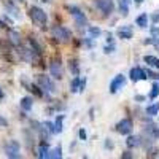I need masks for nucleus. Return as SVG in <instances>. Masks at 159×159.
Instances as JSON below:
<instances>
[{
	"label": "nucleus",
	"instance_id": "nucleus-1",
	"mask_svg": "<svg viewBox=\"0 0 159 159\" xmlns=\"http://www.w3.org/2000/svg\"><path fill=\"white\" fill-rule=\"evenodd\" d=\"M29 16H30L32 22L35 25H38V27H45V25L48 24V15H46V11L42 10L40 7H37V5H32L29 8Z\"/></svg>",
	"mask_w": 159,
	"mask_h": 159
},
{
	"label": "nucleus",
	"instance_id": "nucleus-2",
	"mask_svg": "<svg viewBox=\"0 0 159 159\" xmlns=\"http://www.w3.org/2000/svg\"><path fill=\"white\" fill-rule=\"evenodd\" d=\"M67 10H69V13L72 15L73 22H75V25H76L78 29H88V18H86V15H84L81 10H80L78 7H75V5H69Z\"/></svg>",
	"mask_w": 159,
	"mask_h": 159
},
{
	"label": "nucleus",
	"instance_id": "nucleus-3",
	"mask_svg": "<svg viewBox=\"0 0 159 159\" xmlns=\"http://www.w3.org/2000/svg\"><path fill=\"white\" fill-rule=\"evenodd\" d=\"M37 84L42 88L43 92H46V96L48 94H54L56 92V84L54 81L51 80V76H46V75H37Z\"/></svg>",
	"mask_w": 159,
	"mask_h": 159
},
{
	"label": "nucleus",
	"instance_id": "nucleus-4",
	"mask_svg": "<svg viewBox=\"0 0 159 159\" xmlns=\"http://www.w3.org/2000/svg\"><path fill=\"white\" fill-rule=\"evenodd\" d=\"M51 34L56 40H59L61 43H69L72 40V32L67 27H64V25H52Z\"/></svg>",
	"mask_w": 159,
	"mask_h": 159
},
{
	"label": "nucleus",
	"instance_id": "nucleus-5",
	"mask_svg": "<svg viewBox=\"0 0 159 159\" xmlns=\"http://www.w3.org/2000/svg\"><path fill=\"white\" fill-rule=\"evenodd\" d=\"M94 5L103 16H110L111 13L115 11L113 0H94Z\"/></svg>",
	"mask_w": 159,
	"mask_h": 159
},
{
	"label": "nucleus",
	"instance_id": "nucleus-6",
	"mask_svg": "<svg viewBox=\"0 0 159 159\" xmlns=\"http://www.w3.org/2000/svg\"><path fill=\"white\" fill-rule=\"evenodd\" d=\"M19 150H21V145H19L18 140H10V142H7V145H5V154H7L8 157H11V159L21 157Z\"/></svg>",
	"mask_w": 159,
	"mask_h": 159
},
{
	"label": "nucleus",
	"instance_id": "nucleus-7",
	"mask_svg": "<svg viewBox=\"0 0 159 159\" xmlns=\"http://www.w3.org/2000/svg\"><path fill=\"white\" fill-rule=\"evenodd\" d=\"M132 129H134V123H132L130 118H123L121 121L116 124V132L121 135H129Z\"/></svg>",
	"mask_w": 159,
	"mask_h": 159
},
{
	"label": "nucleus",
	"instance_id": "nucleus-8",
	"mask_svg": "<svg viewBox=\"0 0 159 159\" xmlns=\"http://www.w3.org/2000/svg\"><path fill=\"white\" fill-rule=\"evenodd\" d=\"M49 73L52 78H56V80H61L64 76V67H62V61L61 59H52L51 64H49Z\"/></svg>",
	"mask_w": 159,
	"mask_h": 159
},
{
	"label": "nucleus",
	"instance_id": "nucleus-9",
	"mask_svg": "<svg viewBox=\"0 0 159 159\" xmlns=\"http://www.w3.org/2000/svg\"><path fill=\"white\" fill-rule=\"evenodd\" d=\"M126 81H127V80H126V76H124L123 73L116 75V76L111 80V83H110V94H116L119 89H123L124 84H126Z\"/></svg>",
	"mask_w": 159,
	"mask_h": 159
},
{
	"label": "nucleus",
	"instance_id": "nucleus-10",
	"mask_svg": "<svg viewBox=\"0 0 159 159\" xmlns=\"http://www.w3.org/2000/svg\"><path fill=\"white\" fill-rule=\"evenodd\" d=\"M129 78H130L134 83L140 81V80H148L147 72H145L142 67H132V69H130V72H129Z\"/></svg>",
	"mask_w": 159,
	"mask_h": 159
},
{
	"label": "nucleus",
	"instance_id": "nucleus-11",
	"mask_svg": "<svg viewBox=\"0 0 159 159\" xmlns=\"http://www.w3.org/2000/svg\"><path fill=\"white\" fill-rule=\"evenodd\" d=\"M37 156L40 159H46L49 156V147H48V142H40L38 148H37Z\"/></svg>",
	"mask_w": 159,
	"mask_h": 159
},
{
	"label": "nucleus",
	"instance_id": "nucleus-12",
	"mask_svg": "<svg viewBox=\"0 0 159 159\" xmlns=\"http://www.w3.org/2000/svg\"><path fill=\"white\" fill-rule=\"evenodd\" d=\"M116 35L119 38H124V40H130L132 38V27L130 25H123L116 30Z\"/></svg>",
	"mask_w": 159,
	"mask_h": 159
},
{
	"label": "nucleus",
	"instance_id": "nucleus-13",
	"mask_svg": "<svg viewBox=\"0 0 159 159\" xmlns=\"http://www.w3.org/2000/svg\"><path fill=\"white\" fill-rule=\"evenodd\" d=\"M126 145H127V148H139V147H142L140 135H130L129 134V137L126 140Z\"/></svg>",
	"mask_w": 159,
	"mask_h": 159
},
{
	"label": "nucleus",
	"instance_id": "nucleus-14",
	"mask_svg": "<svg viewBox=\"0 0 159 159\" xmlns=\"http://www.w3.org/2000/svg\"><path fill=\"white\" fill-rule=\"evenodd\" d=\"M8 42L13 46H19L21 45V35L16 30H8Z\"/></svg>",
	"mask_w": 159,
	"mask_h": 159
},
{
	"label": "nucleus",
	"instance_id": "nucleus-15",
	"mask_svg": "<svg viewBox=\"0 0 159 159\" xmlns=\"http://www.w3.org/2000/svg\"><path fill=\"white\" fill-rule=\"evenodd\" d=\"M19 105H21V108H22L24 111H30V110H32V107H34V99H32V97H29V96H25V97H22V99H21Z\"/></svg>",
	"mask_w": 159,
	"mask_h": 159
},
{
	"label": "nucleus",
	"instance_id": "nucleus-16",
	"mask_svg": "<svg viewBox=\"0 0 159 159\" xmlns=\"http://www.w3.org/2000/svg\"><path fill=\"white\" fill-rule=\"evenodd\" d=\"M148 13H142V15H139L137 16V19H135V24L139 25L140 29H147L148 27Z\"/></svg>",
	"mask_w": 159,
	"mask_h": 159
},
{
	"label": "nucleus",
	"instance_id": "nucleus-17",
	"mask_svg": "<svg viewBox=\"0 0 159 159\" xmlns=\"http://www.w3.org/2000/svg\"><path fill=\"white\" fill-rule=\"evenodd\" d=\"M5 8L10 15H13L15 18H19V10L15 3H13V0H5Z\"/></svg>",
	"mask_w": 159,
	"mask_h": 159
},
{
	"label": "nucleus",
	"instance_id": "nucleus-18",
	"mask_svg": "<svg viewBox=\"0 0 159 159\" xmlns=\"http://www.w3.org/2000/svg\"><path fill=\"white\" fill-rule=\"evenodd\" d=\"M143 61H145V64H147L148 67L159 70V59H157L156 56H148V54H147V56L143 57Z\"/></svg>",
	"mask_w": 159,
	"mask_h": 159
},
{
	"label": "nucleus",
	"instance_id": "nucleus-19",
	"mask_svg": "<svg viewBox=\"0 0 159 159\" xmlns=\"http://www.w3.org/2000/svg\"><path fill=\"white\" fill-rule=\"evenodd\" d=\"M129 5H130V0H119V13L123 16H127L129 15Z\"/></svg>",
	"mask_w": 159,
	"mask_h": 159
},
{
	"label": "nucleus",
	"instance_id": "nucleus-20",
	"mask_svg": "<svg viewBox=\"0 0 159 159\" xmlns=\"http://www.w3.org/2000/svg\"><path fill=\"white\" fill-rule=\"evenodd\" d=\"M145 113H147L150 118H153V116H156L157 113H159V102H156V103H151V105H148L147 107V110H145Z\"/></svg>",
	"mask_w": 159,
	"mask_h": 159
},
{
	"label": "nucleus",
	"instance_id": "nucleus-21",
	"mask_svg": "<svg viewBox=\"0 0 159 159\" xmlns=\"http://www.w3.org/2000/svg\"><path fill=\"white\" fill-rule=\"evenodd\" d=\"M61 157H62V148H61V145H59V147H56L54 150H49L48 159H61Z\"/></svg>",
	"mask_w": 159,
	"mask_h": 159
},
{
	"label": "nucleus",
	"instance_id": "nucleus-22",
	"mask_svg": "<svg viewBox=\"0 0 159 159\" xmlns=\"http://www.w3.org/2000/svg\"><path fill=\"white\" fill-rule=\"evenodd\" d=\"M88 34H89V37H92V38H97V37L102 34V29H100V27H96V25H88Z\"/></svg>",
	"mask_w": 159,
	"mask_h": 159
},
{
	"label": "nucleus",
	"instance_id": "nucleus-23",
	"mask_svg": "<svg viewBox=\"0 0 159 159\" xmlns=\"http://www.w3.org/2000/svg\"><path fill=\"white\" fill-rule=\"evenodd\" d=\"M80 81H81V78L78 75H75V78L70 81V91L72 92H80Z\"/></svg>",
	"mask_w": 159,
	"mask_h": 159
},
{
	"label": "nucleus",
	"instance_id": "nucleus-24",
	"mask_svg": "<svg viewBox=\"0 0 159 159\" xmlns=\"http://www.w3.org/2000/svg\"><path fill=\"white\" fill-rule=\"evenodd\" d=\"M69 67H70V72L73 75H80V64L76 59H70L69 61Z\"/></svg>",
	"mask_w": 159,
	"mask_h": 159
},
{
	"label": "nucleus",
	"instance_id": "nucleus-25",
	"mask_svg": "<svg viewBox=\"0 0 159 159\" xmlns=\"http://www.w3.org/2000/svg\"><path fill=\"white\" fill-rule=\"evenodd\" d=\"M64 118H65V115H59L57 118H56V121H54V127H56V134H61L62 132V121H64Z\"/></svg>",
	"mask_w": 159,
	"mask_h": 159
},
{
	"label": "nucleus",
	"instance_id": "nucleus-26",
	"mask_svg": "<svg viewBox=\"0 0 159 159\" xmlns=\"http://www.w3.org/2000/svg\"><path fill=\"white\" fill-rule=\"evenodd\" d=\"M29 45H30V48H32L35 52H38V54H42V46H40V45L37 43L35 37H29Z\"/></svg>",
	"mask_w": 159,
	"mask_h": 159
},
{
	"label": "nucleus",
	"instance_id": "nucleus-27",
	"mask_svg": "<svg viewBox=\"0 0 159 159\" xmlns=\"http://www.w3.org/2000/svg\"><path fill=\"white\" fill-rule=\"evenodd\" d=\"M159 96V81L156 80V81L153 83V86H151V92H150V99L151 100H154L156 97Z\"/></svg>",
	"mask_w": 159,
	"mask_h": 159
},
{
	"label": "nucleus",
	"instance_id": "nucleus-28",
	"mask_svg": "<svg viewBox=\"0 0 159 159\" xmlns=\"http://www.w3.org/2000/svg\"><path fill=\"white\" fill-rule=\"evenodd\" d=\"M43 126L46 127V130L49 132V134H56V127H54V123L46 121V123H43Z\"/></svg>",
	"mask_w": 159,
	"mask_h": 159
},
{
	"label": "nucleus",
	"instance_id": "nucleus-29",
	"mask_svg": "<svg viewBox=\"0 0 159 159\" xmlns=\"http://www.w3.org/2000/svg\"><path fill=\"white\" fill-rule=\"evenodd\" d=\"M145 72H147V76H148L150 80H159V73H157V72H153L151 69H147Z\"/></svg>",
	"mask_w": 159,
	"mask_h": 159
},
{
	"label": "nucleus",
	"instance_id": "nucleus-30",
	"mask_svg": "<svg viewBox=\"0 0 159 159\" xmlns=\"http://www.w3.org/2000/svg\"><path fill=\"white\" fill-rule=\"evenodd\" d=\"M150 34H151V37L159 38V25L153 24V25H151V29H150Z\"/></svg>",
	"mask_w": 159,
	"mask_h": 159
},
{
	"label": "nucleus",
	"instance_id": "nucleus-31",
	"mask_svg": "<svg viewBox=\"0 0 159 159\" xmlns=\"http://www.w3.org/2000/svg\"><path fill=\"white\" fill-rule=\"evenodd\" d=\"M115 48H116V46H115V42L110 43V45H105V46H103V52H105V54H110V52L115 51Z\"/></svg>",
	"mask_w": 159,
	"mask_h": 159
},
{
	"label": "nucleus",
	"instance_id": "nucleus-32",
	"mask_svg": "<svg viewBox=\"0 0 159 159\" xmlns=\"http://www.w3.org/2000/svg\"><path fill=\"white\" fill-rule=\"evenodd\" d=\"M103 148H105V150H113L115 145H113V142H111L110 139H107V140L103 142Z\"/></svg>",
	"mask_w": 159,
	"mask_h": 159
},
{
	"label": "nucleus",
	"instance_id": "nucleus-33",
	"mask_svg": "<svg viewBox=\"0 0 159 159\" xmlns=\"http://www.w3.org/2000/svg\"><path fill=\"white\" fill-rule=\"evenodd\" d=\"M78 135H80V140H86V139H88V134H86V130H84V129H80Z\"/></svg>",
	"mask_w": 159,
	"mask_h": 159
},
{
	"label": "nucleus",
	"instance_id": "nucleus-34",
	"mask_svg": "<svg viewBox=\"0 0 159 159\" xmlns=\"http://www.w3.org/2000/svg\"><path fill=\"white\" fill-rule=\"evenodd\" d=\"M0 126H2V127H7V126H8V119L3 118L2 115H0Z\"/></svg>",
	"mask_w": 159,
	"mask_h": 159
},
{
	"label": "nucleus",
	"instance_id": "nucleus-35",
	"mask_svg": "<svg viewBox=\"0 0 159 159\" xmlns=\"http://www.w3.org/2000/svg\"><path fill=\"white\" fill-rule=\"evenodd\" d=\"M84 88H86V78H81V81H80V92L84 91Z\"/></svg>",
	"mask_w": 159,
	"mask_h": 159
},
{
	"label": "nucleus",
	"instance_id": "nucleus-36",
	"mask_svg": "<svg viewBox=\"0 0 159 159\" xmlns=\"http://www.w3.org/2000/svg\"><path fill=\"white\" fill-rule=\"evenodd\" d=\"M121 157H124V159H130V157H134V154H132L130 151H124V153L121 154Z\"/></svg>",
	"mask_w": 159,
	"mask_h": 159
},
{
	"label": "nucleus",
	"instance_id": "nucleus-37",
	"mask_svg": "<svg viewBox=\"0 0 159 159\" xmlns=\"http://www.w3.org/2000/svg\"><path fill=\"white\" fill-rule=\"evenodd\" d=\"M151 21H153V24H157V22H159V13H156V15H151Z\"/></svg>",
	"mask_w": 159,
	"mask_h": 159
},
{
	"label": "nucleus",
	"instance_id": "nucleus-38",
	"mask_svg": "<svg viewBox=\"0 0 159 159\" xmlns=\"http://www.w3.org/2000/svg\"><path fill=\"white\" fill-rule=\"evenodd\" d=\"M145 99H147V97H145V96H142V94H137V96L134 97V100H135V102H143Z\"/></svg>",
	"mask_w": 159,
	"mask_h": 159
},
{
	"label": "nucleus",
	"instance_id": "nucleus-39",
	"mask_svg": "<svg viewBox=\"0 0 159 159\" xmlns=\"http://www.w3.org/2000/svg\"><path fill=\"white\" fill-rule=\"evenodd\" d=\"M153 135H154V139H159V127L153 126Z\"/></svg>",
	"mask_w": 159,
	"mask_h": 159
},
{
	"label": "nucleus",
	"instance_id": "nucleus-40",
	"mask_svg": "<svg viewBox=\"0 0 159 159\" xmlns=\"http://www.w3.org/2000/svg\"><path fill=\"white\" fill-rule=\"evenodd\" d=\"M135 2V5H140V3H143V0H134Z\"/></svg>",
	"mask_w": 159,
	"mask_h": 159
},
{
	"label": "nucleus",
	"instance_id": "nucleus-41",
	"mask_svg": "<svg viewBox=\"0 0 159 159\" xmlns=\"http://www.w3.org/2000/svg\"><path fill=\"white\" fill-rule=\"evenodd\" d=\"M0 99H3V89L0 88Z\"/></svg>",
	"mask_w": 159,
	"mask_h": 159
},
{
	"label": "nucleus",
	"instance_id": "nucleus-42",
	"mask_svg": "<svg viewBox=\"0 0 159 159\" xmlns=\"http://www.w3.org/2000/svg\"><path fill=\"white\" fill-rule=\"evenodd\" d=\"M42 2H45V3H49V2H51V0H42Z\"/></svg>",
	"mask_w": 159,
	"mask_h": 159
},
{
	"label": "nucleus",
	"instance_id": "nucleus-43",
	"mask_svg": "<svg viewBox=\"0 0 159 159\" xmlns=\"http://www.w3.org/2000/svg\"><path fill=\"white\" fill-rule=\"evenodd\" d=\"M156 43H157V46H159V38H157V40H156Z\"/></svg>",
	"mask_w": 159,
	"mask_h": 159
},
{
	"label": "nucleus",
	"instance_id": "nucleus-44",
	"mask_svg": "<svg viewBox=\"0 0 159 159\" xmlns=\"http://www.w3.org/2000/svg\"><path fill=\"white\" fill-rule=\"evenodd\" d=\"M18 2H21V3H22V2H25V0H18Z\"/></svg>",
	"mask_w": 159,
	"mask_h": 159
}]
</instances>
